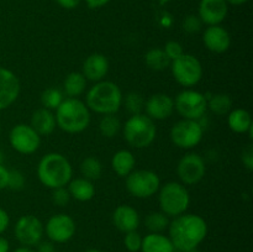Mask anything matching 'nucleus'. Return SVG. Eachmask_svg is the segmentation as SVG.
Instances as JSON below:
<instances>
[{"instance_id":"f257e3e1","label":"nucleus","mask_w":253,"mask_h":252,"mask_svg":"<svg viewBox=\"0 0 253 252\" xmlns=\"http://www.w3.org/2000/svg\"><path fill=\"white\" fill-rule=\"evenodd\" d=\"M168 237L175 250L190 252L197 250L208 235V224L198 214H184L173 217L168 225Z\"/></svg>"},{"instance_id":"f03ea898","label":"nucleus","mask_w":253,"mask_h":252,"mask_svg":"<svg viewBox=\"0 0 253 252\" xmlns=\"http://www.w3.org/2000/svg\"><path fill=\"white\" fill-rule=\"evenodd\" d=\"M73 168L66 156L58 152H49L40 160L37 166L39 180L49 189L66 187L72 179Z\"/></svg>"},{"instance_id":"7ed1b4c3","label":"nucleus","mask_w":253,"mask_h":252,"mask_svg":"<svg viewBox=\"0 0 253 252\" xmlns=\"http://www.w3.org/2000/svg\"><path fill=\"white\" fill-rule=\"evenodd\" d=\"M124 96L121 89L111 81L96 82L88 90L85 105L90 111L100 115L116 114L123 105Z\"/></svg>"},{"instance_id":"20e7f679","label":"nucleus","mask_w":253,"mask_h":252,"mask_svg":"<svg viewBox=\"0 0 253 252\" xmlns=\"http://www.w3.org/2000/svg\"><path fill=\"white\" fill-rule=\"evenodd\" d=\"M56 124L67 133H79L90 124V110L78 98H66L56 109Z\"/></svg>"},{"instance_id":"39448f33","label":"nucleus","mask_w":253,"mask_h":252,"mask_svg":"<svg viewBox=\"0 0 253 252\" xmlns=\"http://www.w3.org/2000/svg\"><path fill=\"white\" fill-rule=\"evenodd\" d=\"M124 138L133 148H146L152 145L157 135V127L146 114H136L127 119L123 127Z\"/></svg>"},{"instance_id":"423d86ee","label":"nucleus","mask_w":253,"mask_h":252,"mask_svg":"<svg viewBox=\"0 0 253 252\" xmlns=\"http://www.w3.org/2000/svg\"><path fill=\"white\" fill-rule=\"evenodd\" d=\"M158 204L161 211L168 217H175L187 212L190 204V195L184 184L168 182L158 189Z\"/></svg>"},{"instance_id":"0eeeda50","label":"nucleus","mask_w":253,"mask_h":252,"mask_svg":"<svg viewBox=\"0 0 253 252\" xmlns=\"http://www.w3.org/2000/svg\"><path fill=\"white\" fill-rule=\"evenodd\" d=\"M169 67L175 82L184 88L197 85L202 81L204 73L202 62L189 53H183L179 58L170 62Z\"/></svg>"},{"instance_id":"6e6552de","label":"nucleus","mask_w":253,"mask_h":252,"mask_svg":"<svg viewBox=\"0 0 253 252\" xmlns=\"http://www.w3.org/2000/svg\"><path fill=\"white\" fill-rule=\"evenodd\" d=\"M174 100V110L188 120H199L208 110L207 95L198 90L188 88L180 91Z\"/></svg>"},{"instance_id":"1a4fd4ad","label":"nucleus","mask_w":253,"mask_h":252,"mask_svg":"<svg viewBox=\"0 0 253 252\" xmlns=\"http://www.w3.org/2000/svg\"><path fill=\"white\" fill-rule=\"evenodd\" d=\"M161 187L158 174L150 169H133L126 177V189L132 197L147 199L153 197Z\"/></svg>"},{"instance_id":"9d476101","label":"nucleus","mask_w":253,"mask_h":252,"mask_svg":"<svg viewBox=\"0 0 253 252\" xmlns=\"http://www.w3.org/2000/svg\"><path fill=\"white\" fill-rule=\"evenodd\" d=\"M204 128L198 120H183L178 121L170 128V140L177 147L183 150H190L199 145L203 140Z\"/></svg>"},{"instance_id":"9b49d317","label":"nucleus","mask_w":253,"mask_h":252,"mask_svg":"<svg viewBox=\"0 0 253 252\" xmlns=\"http://www.w3.org/2000/svg\"><path fill=\"white\" fill-rule=\"evenodd\" d=\"M14 234L21 246L35 247L42 241L44 226L35 215H22L15 224Z\"/></svg>"},{"instance_id":"f8f14e48","label":"nucleus","mask_w":253,"mask_h":252,"mask_svg":"<svg viewBox=\"0 0 253 252\" xmlns=\"http://www.w3.org/2000/svg\"><path fill=\"white\" fill-rule=\"evenodd\" d=\"M9 142L16 152L32 155L41 145V136L27 124H17L10 130Z\"/></svg>"},{"instance_id":"ddd939ff","label":"nucleus","mask_w":253,"mask_h":252,"mask_svg":"<svg viewBox=\"0 0 253 252\" xmlns=\"http://www.w3.org/2000/svg\"><path fill=\"white\" fill-rule=\"evenodd\" d=\"M205 173H207V165L204 158L198 153H187L178 162L177 174L182 184H198L204 178Z\"/></svg>"},{"instance_id":"4468645a","label":"nucleus","mask_w":253,"mask_h":252,"mask_svg":"<svg viewBox=\"0 0 253 252\" xmlns=\"http://www.w3.org/2000/svg\"><path fill=\"white\" fill-rule=\"evenodd\" d=\"M77 231L76 221L67 214H56L51 216L44 226V232L53 244H66L73 239Z\"/></svg>"},{"instance_id":"2eb2a0df","label":"nucleus","mask_w":253,"mask_h":252,"mask_svg":"<svg viewBox=\"0 0 253 252\" xmlns=\"http://www.w3.org/2000/svg\"><path fill=\"white\" fill-rule=\"evenodd\" d=\"M21 84L16 74L5 67H0V111L10 108L17 100Z\"/></svg>"},{"instance_id":"dca6fc26","label":"nucleus","mask_w":253,"mask_h":252,"mask_svg":"<svg viewBox=\"0 0 253 252\" xmlns=\"http://www.w3.org/2000/svg\"><path fill=\"white\" fill-rule=\"evenodd\" d=\"M229 4L226 0H200L198 16L208 26L220 25L227 16Z\"/></svg>"},{"instance_id":"f3484780","label":"nucleus","mask_w":253,"mask_h":252,"mask_svg":"<svg viewBox=\"0 0 253 252\" xmlns=\"http://www.w3.org/2000/svg\"><path fill=\"white\" fill-rule=\"evenodd\" d=\"M146 115L153 121L166 120L170 118L174 111V100L172 96L165 93H157L151 95L145 103Z\"/></svg>"},{"instance_id":"a211bd4d","label":"nucleus","mask_w":253,"mask_h":252,"mask_svg":"<svg viewBox=\"0 0 253 252\" xmlns=\"http://www.w3.org/2000/svg\"><path fill=\"white\" fill-rule=\"evenodd\" d=\"M203 42L209 51L214 53H224L231 46V36L221 25L208 26L203 35Z\"/></svg>"},{"instance_id":"6ab92c4d","label":"nucleus","mask_w":253,"mask_h":252,"mask_svg":"<svg viewBox=\"0 0 253 252\" xmlns=\"http://www.w3.org/2000/svg\"><path fill=\"white\" fill-rule=\"evenodd\" d=\"M113 222L119 231L130 232L135 231L140 226V215L137 210L131 205H119L113 214Z\"/></svg>"},{"instance_id":"aec40b11","label":"nucleus","mask_w":253,"mask_h":252,"mask_svg":"<svg viewBox=\"0 0 253 252\" xmlns=\"http://www.w3.org/2000/svg\"><path fill=\"white\" fill-rule=\"evenodd\" d=\"M109 72V61L104 54L91 53L83 62V76L86 81L96 82L104 81Z\"/></svg>"},{"instance_id":"412c9836","label":"nucleus","mask_w":253,"mask_h":252,"mask_svg":"<svg viewBox=\"0 0 253 252\" xmlns=\"http://www.w3.org/2000/svg\"><path fill=\"white\" fill-rule=\"evenodd\" d=\"M30 126L39 133L40 136H48L56 128V116L46 108H40L34 111L31 116Z\"/></svg>"},{"instance_id":"4be33fe9","label":"nucleus","mask_w":253,"mask_h":252,"mask_svg":"<svg viewBox=\"0 0 253 252\" xmlns=\"http://www.w3.org/2000/svg\"><path fill=\"white\" fill-rule=\"evenodd\" d=\"M67 185H68L67 189L71 194V198L78 200V202H89L95 195V187H94L93 182L84 177L71 179V182Z\"/></svg>"},{"instance_id":"5701e85b","label":"nucleus","mask_w":253,"mask_h":252,"mask_svg":"<svg viewBox=\"0 0 253 252\" xmlns=\"http://www.w3.org/2000/svg\"><path fill=\"white\" fill-rule=\"evenodd\" d=\"M174 250L169 237L163 234L150 232L142 237V245H141L142 252H174Z\"/></svg>"},{"instance_id":"b1692460","label":"nucleus","mask_w":253,"mask_h":252,"mask_svg":"<svg viewBox=\"0 0 253 252\" xmlns=\"http://www.w3.org/2000/svg\"><path fill=\"white\" fill-rule=\"evenodd\" d=\"M135 156L128 150H120L111 158V167L119 177H127L135 169Z\"/></svg>"},{"instance_id":"393cba45","label":"nucleus","mask_w":253,"mask_h":252,"mask_svg":"<svg viewBox=\"0 0 253 252\" xmlns=\"http://www.w3.org/2000/svg\"><path fill=\"white\" fill-rule=\"evenodd\" d=\"M227 125L230 130L236 133H247V131L253 126L252 116L246 109H234L229 113Z\"/></svg>"},{"instance_id":"a878e982","label":"nucleus","mask_w":253,"mask_h":252,"mask_svg":"<svg viewBox=\"0 0 253 252\" xmlns=\"http://www.w3.org/2000/svg\"><path fill=\"white\" fill-rule=\"evenodd\" d=\"M86 79L81 72H72L63 82V91L68 98H78L85 91Z\"/></svg>"},{"instance_id":"bb28decb","label":"nucleus","mask_w":253,"mask_h":252,"mask_svg":"<svg viewBox=\"0 0 253 252\" xmlns=\"http://www.w3.org/2000/svg\"><path fill=\"white\" fill-rule=\"evenodd\" d=\"M208 109L217 116L229 114L232 110V99L229 94L217 93L211 96H207Z\"/></svg>"},{"instance_id":"cd10ccee","label":"nucleus","mask_w":253,"mask_h":252,"mask_svg":"<svg viewBox=\"0 0 253 252\" xmlns=\"http://www.w3.org/2000/svg\"><path fill=\"white\" fill-rule=\"evenodd\" d=\"M145 63L150 69L156 72L165 71L170 66V61L163 48H152L145 54Z\"/></svg>"},{"instance_id":"c85d7f7f","label":"nucleus","mask_w":253,"mask_h":252,"mask_svg":"<svg viewBox=\"0 0 253 252\" xmlns=\"http://www.w3.org/2000/svg\"><path fill=\"white\" fill-rule=\"evenodd\" d=\"M81 173L84 178L89 180H98L103 174V165L94 156L85 157L81 163Z\"/></svg>"},{"instance_id":"c756f323","label":"nucleus","mask_w":253,"mask_h":252,"mask_svg":"<svg viewBox=\"0 0 253 252\" xmlns=\"http://www.w3.org/2000/svg\"><path fill=\"white\" fill-rule=\"evenodd\" d=\"M145 225L150 232L162 234L165 230L168 229L169 219H168L167 215L163 214L162 211H152L146 216Z\"/></svg>"},{"instance_id":"7c9ffc66","label":"nucleus","mask_w":253,"mask_h":252,"mask_svg":"<svg viewBox=\"0 0 253 252\" xmlns=\"http://www.w3.org/2000/svg\"><path fill=\"white\" fill-rule=\"evenodd\" d=\"M99 130L104 137L113 138L121 130V123L115 114L103 115V118L100 119V123H99Z\"/></svg>"},{"instance_id":"2f4dec72","label":"nucleus","mask_w":253,"mask_h":252,"mask_svg":"<svg viewBox=\"0 0 253 252\" xmlns=\"http://www.w3.org/2000/svg\"><path fill=\"white\" fill-rule=\"evenodd\" d=\"M63 100V93L57 88H47L41 94L42 108L48 110H56Z\"/></svg>"},{"instance_id":"473e14b6","label":"nucleus","mask_w":253,"mask_h":252,"mask_svg":"<svg viewBox=\"0 0 253 252\" xmlns=\"http://www.w3.org/2000/svg\"><path fill=\"white\" fill-rule=\"evenodd\" d=\"M125 103V108L127 109L128 113L131 115H136V114H142V111L145 110V103L146 100L143 99V96L140 93H136V91H131L127 95L125 96V100H123Z\"/></svg>"},{"instance_id":"72a5a7b5","label":"nucleus","mask_w":253,"mask_h":252,"mask_svg":"<svg viewBox=\"0 0 253 252\" xmlns=\"http://www.w3.org/2000/svg\"><path fill=\"white\" fill-rule=\"evenodd\" d=\"M124 245H125L126 250L130 252H138L141 251V245H142V236L135 231L126 232L125 237H124Z\"/></svg>"},{"instance_id":"f704fd0d","label":"nucleus","mask_w":253,"mask_h":252,"mask_svg":"<svg viewBox=\"0 0 253 252\" xmlns=\"http://www.w3.org/2000/svg\"><path fill=\"white\" fill-rule=\"evenodd\" d=\"M25 175L19 169H9V179H7V188L11 190H21L25 187Z\"/></svg>"},{"instance_id":"c9c22d12","label":"nucleus","mask_w":253,"mask_h":252,"mask_svg":"<svg viewBox=\"0 0 253 252\" xmlns=\"http://www.w3.org/2000/svg\"><path fill=\"white\" fill-rule=\"evenodd\" d=\"M203 21L198 15H188L183 20V30L188 34H197L202 30Z\"/></svg>"},{"instance_id":"e433bc0d","label":"nucleus","mask_w":253,"mask_h":252,"mask_svg":"<svg viewBox=\"0 0 253 252\" xmlns=\"http://www.w3.org/2000/svg\"><path fill=\"white\" fill-rule=\"evenodd\" d=\"M71 200V194L66 187H59L52 189V202L58 207H66Z\"/></svg>"},{"instance_id":"4c0bfd02","label":"nucleus","mask_w":253,"mask_h":252,"mask_svg":"<svg viewBox=\"0 0 253 252\" xmlns=\"http://www.w3.org/2000/svg\"><path fill=\"white\" fill-rule=\"evenodd\" d=\"M165 53L167 54V57L169 58V61H174V59L179 58L183 53H184V49L183 46L177 41H168L166 43L165 48H163Z\"/></svg>"},{"instance_id":"58836bf2","label":"nucleus","mask_w":253,"mask_h":252,"mask_svg":"<svg viewBox=\"0 0 253 252\" xmlns=\"http://www.w3.org/2000/svg\"><path fill=\"white\" fill-rule=\"evenodd\" d=\"M241 161L242 163H244L246 169L253 170V145L252 143H249V145L242 150Z\"/></svg>"},{"instance_id":"ea45409f","label":"nucleus","mask_w":253,"mask_h":252,"mask_svg":"<svg viewBox=\"0 0 253 252\" xmlns=\"http://www.w3.org/2000/svg\"><path fill=\"white\" fill-rule=\"evenodd\" d=\"M10 225V216L6 210L0 208V235L4 234Z\"/></svg>"},{"instance_id":"a19ab883","label":"nucleus","mask_w":253,"mask_h":252,"mask_svg":"<svg viewBox=\"0 0 253 252\" xmlns=\"http://www.w3.org/2000/svg\"><path fill=\"white\" fill-rule=\"evenodd\" d=\"M9 179V169L4 165H0V190L6 189Z\"/></svg>"},{"instance_id":"79ce46f5","label":"nucleus","mask_w":253,"mask_h":252,"mask_svg":"<svg viewBox=\"0 0 253 252\" xmlns=\"http://www.w3.org/2000/svg\"><path fill=\"white\" fill-rule=\"evenodd\" d=\"M37 252H56V246L52 241H41L37 245Z\"/></svg>"},{"instance_id":"37998d69","label":"nucleus","mask_w":253,"mask_h":252,"mask_svg":"<svg viewBox=\"0 0 253 252\" xmlns=\"http://www.w3.org/2000/svg\"><path fill=\"white\" fill-rule=\"evenodd\" d=\"M58 2L59 6H62L63 9L67 10H72V9H76L79 4H81L82 0H56Z\"/></svg>"},{"instance_id":"c03bdc74","label":"nucleus","mask_w":253,"mask_h":252,"mask_svg":"<svg viewBox=\"0 0 253 252\" xmlns=\"http://www.w3.org/2000/svg\"><path fill=\"white\" fill-rule=\"evenodd\" d=\"M111 0H85L86 5H88L90 9H99V7L105 6L106 4H109Z\"/></svg>"},{"instance_id":"a18cd8bd","label":"nucleus","mask_w":253,"mask_h":252,"mask_svg":"<svg viewBox=\"0 0 253 252\" xmlns=\"http://www.w3.org/2000/svg\"><path fill=\"white\" fill-rule=\"evenodd\" d=\"M10 251V244L4 236L0 235V252H9Z\"/></svg>"},{"instance_id":"49530a36","label":"nucleus","mask_w":253,"mask_h":252,"mask_svg":"<svg viewBox=\"0 0 253 252\" xmlns=\"http://www.w3.org/2000/svg\"><path fill=\"white\" fill-rule=\"evenodd\" d=\"M12 252H35L32 250V247H27V246H20L17 249H15Z\"/></svg>"},{"instance_id":"de8ad7c7","label":"nucleus","mask_w":253,"mask_h":252,"mask_svg":"<svg viewBox=\"0 0 253 252\" xmlns=\"http://www.w3.org/2000/svg\"><path fill=\"white\" fill-rule=\"evenodd\" d=\"M249 0H226L227 4L235 5V6H239V5H244L245 2H247Z\"/></svg>"},{"instance_id":"09e8293b","label":"nucleus","mask_w":253,"mask_h":252,"mask_svg":"<svg viewBox=\"0 0 253 252\" xmlns=\"http://www.w3.org/2000/svg\"><path fill=\"white\" fill-rule=\"evenodd\" d=\"M0 165H4V152L0 148Z\"/></svg>"},{"instance_id":"8fccbe9b","label":"nucleus","mask_w":253,"mask_h":252,"mask_svg":"<svg viewBox=\"0 0 253 252\" xmlns=\"http://www.w3.org/2000/svg\"><path fill=\"white\" fill-rule=\"evenodd\" d=\"M85 252H103V251H100V250H98V249H89V250H86Z\"/></svg>"},{"instance_id":"3c124183","label":"nucleus","mask_w":253,"mask_h":252,"mask_svg":"<svg viewBox=\"0 0 253 252\" xmlns=\"http://www.w3.org/2000/svg\"><path fill=\"white\" fill-rule=\"evenodd\" d=\"M174 252H183V251H178V250H174Z\"/></svg>"}]
</instances>
